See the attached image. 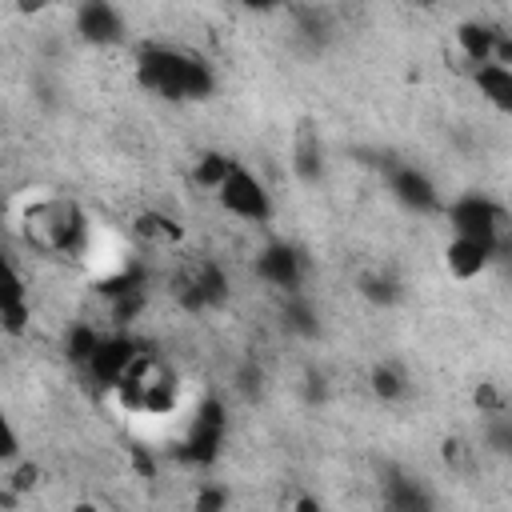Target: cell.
<instances>
[{"mask_svg":"<svg viewBox=\"0 0 512 512\" xmlns=\"http://www.w3.org/2000/svg\"><path fill=\"white\" fill-rule=\"evenodd\" d=\"M216 208H220L232 224L256 228V224H268V220H272V192H268V184L240 160V164L232 168V176L224 180V188H220V196H216Z\"/></svg>","mask_w":512,"mask_h":512,"instance_id":"1","label":"cell"},{"mask_svg":"<svg viewBox=\"0 0 512 512\" xmlns=\"http://www.w3.org/2000/svg\"><path fill=\"white\" fill-rule=\"evenodd\" d=\"M496 256H500L496 244H488V240H480V236H460V232H452L448 244H444V268H448L452 280H476Z\"/></svg>","mask_w":512,"mask_h":512,"instance_id":"2","label":"cell"},{"mask_svg":"<svg viewBox=\"0 0 512 512\" xmlns=\"http://www.w3.org/2000/svg\"><path fill=\"white\" fill-rule=\"evenodd\" d=\"M472 88L480 92V100L492 112H508L512 116V68L504 64H484L472 72Z\"/></svg>","mask_w":512,"mask_h":512,"instance_id":"3","label":"cell"},{"mask_svg":"<svg viewBox=\"0 0 512 512\" xmlns=\"http://www.w3.org/2000/svg\"><path fill=\"white\" fill-rule=\"evenodd\" d=\"M368 384H372V392L380 396V400H404L408 396V376L396 368V364H376L372 372H368Z\"/></svg>","mask_w":512,"mask_h":512,"instance_id":"4","label":"cell"}]
</instances>
